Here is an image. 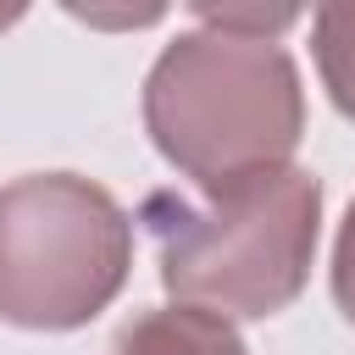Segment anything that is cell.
<instances>
[{
    "label": "cell",
    "instance_id": "52a82bcc",
    "mask_svg": "<svg viewBox=\"0 0 355 355\" xmlns=\"http://www.w3.org/2000/svg\"><path fill=\"white\" fill-rule=\"evenodd\" d=\"M11 22H22V6H0V33H6Z\"/></svg>",
    "mask_w": 355,
    "mask_h": 355
},
{
    "label": "cell",
    "instance_id": "8992f818",
    "mask_svg": "<svg viewBox=\"0 0 355 355\" xmlns=\"http://www.w3.org/2000/svg\"><path fill=\"white\" fill-rule=\"evenodd\" d=\"M333 300L344 311V322L355 327V200L338 222V239H333Z\"/></svg>",
    "mask_w": 355,
    "mask_h": 355
},
{
    "label": "cell",
    "instance_id": "3957f363",
    "mask_svg": "<svg viewBox=\"0 0 355 355\" xmlns=\"http://www.w3.org/2000/svg\"><path fill=\"white\" fill-rule=\"evenodd\" d=\"M133 222L78 172H28L0 189V322L72 333L128 283Z\"/></svg>",
    "mask_w": 355,
    "mask_h": 355
},
{
    "label": "cell",
    "instance_id": "5b68a950",
    "mask_svg": "<svg viewBox=\"0 0 355 355\" xmlns=\"http://www.w3.org/2000/svg\"><path fill=\"white\" fill-rule=\"evenodd\" d=\"M311 55H316L327 100L355 122V0L311 11Z\"/></svg>",
    "mask_w": 355,
    "mask_h": 355
},
{
    "label": "cell",
    "instance_id": "6da1fadb",
    "mask_svg": "<svg viewBox=\"0 0 355 355\" xmlns=\"http://www.w3.org/2000/svg\"><path fill=\"white\" fill-rule=\"evenodd\" d=\"M139 222L155 239L161 288L178 305L266 322L288 311L311 277L322 183L305 166H277L205 194L161 189L144 200Z\"/></svg>",
    "mask_w": 355,
    "mask_h": 355
},
{
    "label": "cell",
    "instance_id": "277c9868",
    "mask_svg": "<svg viewBox=\"0 0 355 355\" xmlns=\"http://www.w3.org/2000/svg\"><path fill=\"white\" fill-rule=\"evenodd\" d=\"M111 355H250V344L239 338V327L216 311H200V305H155V311H139Z\"/></svg>",
    "mask_w": 355,
    "mask_h": 355
},
{
    "label": "cell",
    "instance_id": "7a4b0ae2",
    "mask_svg": "<svg viewBox=\"0 0 355 355\" xmlns=\"http://www.w3.org/2000/svg\"><path fill=\"white\" fill-rule=\"evenodd\" d=\"M144 133L200 194L294 166L305 133L300 67L277 39L200 22L155 55L144 78Z\"/></svg>",
    "mask_w": 355,
    "mask_h": 355
}]
</instances>
